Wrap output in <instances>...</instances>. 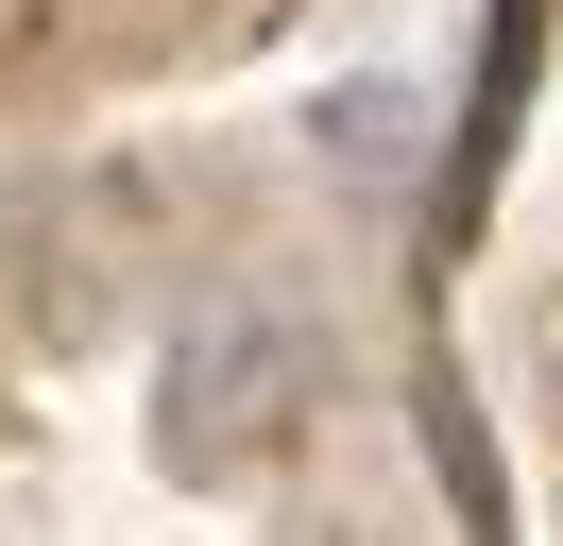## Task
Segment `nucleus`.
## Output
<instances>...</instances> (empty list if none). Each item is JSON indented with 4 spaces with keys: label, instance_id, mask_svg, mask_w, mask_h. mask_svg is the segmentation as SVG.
<instances>
[{
    "label": "nucleus",
    "instance_id": "f257e3e1",
    "mask_svg": "<svg viewBox=\"0 0 563 546\" xmlns=\"http://www.w3.org/2000/svg\"><path fill=\"white\" fill-rule=\"evenodd\" d=\"M324 393V341L290 291H206L172 325V359H154V461L172 478H256L290 427H308Z\"/></svg>",
    "mask_w": 563,
    "mask_h": 546
},
{
    "label": "nucleus",
    "instance_id": "f03ea898",
    "mask_svg": "<svg viewBox=\"0 0 563 546\" xmlns=\"http://www.w3.org/2000/svg\"><path fill=\"white\" fill-rule=\"evenodd\" d=\"M324 154H342L358 188H393V171H410V102H393V86H342V102H324Z\"/></svg>",
    "mask_w": 563,
    "mask_h": 546
}]
</instances>
